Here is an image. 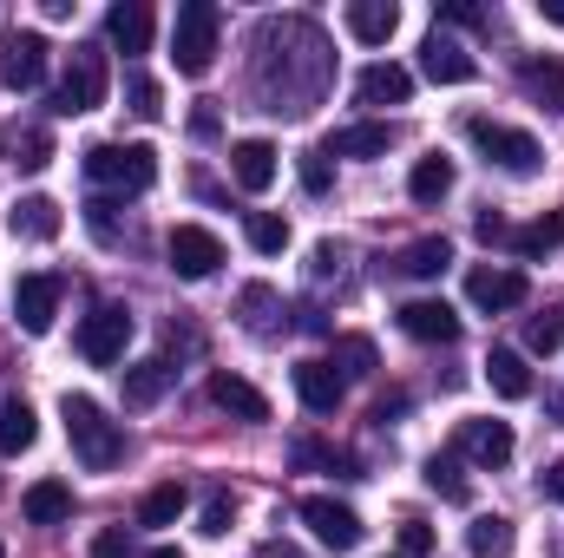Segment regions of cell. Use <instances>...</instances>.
I'll use <instances>...</instances> for the list:
<instances>
[{
    "instance_id": "1",
    "label": "cell",
    "mask_w": 564,
    "mask_h": 558,
    "mask_svg": "<svg viewBox=\"0 0 564 558\" xmlns=\"http://www.w3.org/2000/svg\"><path fill=\"white\" fill-rule=\"evenodd\" d=\"M59 420H66V440H73L79 466L106 473V466H119V460H126V427H119V420H106V408H99L93 395H59Z\"/></svg>"
},
{
    "instance_id": "2",
    "label": "cell",
    "mask_w": 564,
    "mask_h": 558,
    "mask_svg": "<svg viewBox=\"0 0 564 558\" xmlns=\"http://www.w3.org/2000/svg\"><path fill=\"white\" fill-rule=\"evenodd\" d=\"M217 40H224V13L217 0H184L177 7V26H171V60L184 79H204L217 66Z\"/></svg>"
},
{
    "instance_id": "3",
    "label": "cell",
    "mask_w": 564,
    "mask_h": 558,
    "mask_svg": "<svg viewBox=\"0 0 564 558\" xmlns=\"http://www.w3.org/2000/svg\"><path fill=\"white\" fill-rule=\"evenodd\" d=\"M86 178L106 184V191H151L158 184V151L151 144H93Z\"/></svg>"
},
{
    "instance_id": "4",
    "label": "cell",
    "mask_w": 564,
    "mask_h": 558,
    "mask_svg": "<svg viewBox=\"0 0 564 558\" xmlns=\"http://www.w3.org/2000/svg\"><path fill=\"white\" fill-rule=\"evenodd\" d=\"M466 139L486 151V164H499V171H512V178H532V171L545 164V151H539L532 132L499 126V119H466Z\"/></svg>"
},
{
    "instance_id": "5",
    "label": "cell",
    "mask_w": 564,
    "mask_h": 558,
    "mask_svg": "<svg viewBox=\"0 0 564 558\" xmlns=\"http://www.w3.org/2000/svg\"><path fill=\"white\" fill-rule=\"evenodd\" d=\"M106 53L99 46H73V60H66V79H59V93H53V112L59 119H79V112H93L99 99H106Z\"/></svg>"
},
{
    "instance_id": "6",
    "label": "cell",
    "mask_w": 564,
    "mask_h": 558,
    "mask_svg": "<svg viewBox=\"0 0 564 558\" xmlns=\"http://www.w3.org/2000/svg\"><path fill=\"white\" fill-rule=\"evenodd\" d=\"M126 342H132V309H126V302H99V309L79 322V355H86L93 368L126 362Z\"/></svg>"
},
{
    "instance_id": "7",
    "label": "cell",
    "mask_w": 564,
    "mask_h": 558,
    "mask_svg": "<svg viewBox=\"0 0 564 558\" xmlns=\"http://www.w3.org/2000/svg\"><path fill=\"white\" fill-rule=\"evenodd\" d=\"M302 519H308V533H315L322 546H335V552H355V546L368 539L361 513L341 506V500H328V493H308V500H302Z\"/></svg>"
},
{
    "instance_id": "8",
    "label": "cell",
    "mask_w": 564,
    "mask_h": 558,
    "mask_svg": "<svg viewBox=\"0 0 564 558\" xmlns=\"http://www.w3.org/2000/svg\"><path fill=\"white\" fill-rule=\"evenodd\" d=\"M164 250H171V270L184 282L217 277V264H224V244H217V230H204V224H177Z\"/></svg>"
},
{
    "instance_id": "9",
    "label": "cell",
    "mask_w": 564,
    "mask_h": 558,
    "mask_svg": "<svg viewBox=\"0 0 564 558\" xmlns=\"http://www.w3.org/2000/svg\"><path fill=\"white\" fill-rule=\"evenodd\" d=\"M525 296H532L525 270H506V264H479V270L466 277V302H473V309H486V315H499V309H519Z\"/></svg>"
},
{
    "instance_id": "10",
    "label": "cell",
    "mask_w": 564,
    "mask_h": 558,
    "mask_svg": "<svg viewBox=\"0 0 564 558\" xmlns=\"http://www.w3.org/2000/svg\"><path fill=\"white\" fill-rule=\"evenodd\" d=\"M46 33H7V46H0V86H13V93H33L40 79H46Z\"/></svg>"
},
{
    "instance_id": "11",
    "label": "cell",
    "mask_w": 564,
    "mask_h": 558,
    "mask_svg": "<svg viewBox=\"0 0 564 558\" xmlns=\"http://www.w3.org/2000/svg\"><path fill=\"white\" fill-rule=\"evenodd\" d=\"M59 289H66V282L53 277V270H33V277L13 282V315H20L26 335H46V329H53V315H59Z\"/></svg>"
},
{
    "instance_id": "12",
    "label": "cell",
    "mask_w": 564,
    "mask_h": 558,
    "mask_svg": "<svg viewBox=\"0 0 564 558\" xmlns=\"http://www.w3.org/2000/svg\"><path fill=\"white\" fill-rule=\"evenodd\" d=\"M512 447H519V440H512L506 420H459V433H453V453L473 460V466H506Z\"/></svg>"
},
{
    "instance_id": "13",
    "label": "cell",
    "mask_w": 564,
    "mask_h": 558,
    "mask_svg": "<svg viewBox=\"0 0 564 558\" xmlns=\"http://www.w3.org/2000/svg\"><path fill=\"white\" fill-rule=\"evenodd\" d=\"M421 73L433 79V86H473V79H479V60H473V53H466L453 33H426Z\"/></svg>"
},
{
    "instance_id": "14",
    "label": "cell",
    "mask_w": 564,
    "mask_h": 558,
    "mask_svg": "<svg viewBox=\"0 0 564 558\" xmlns=\"http://www.w3.org/2000/svg\"><path fill=\"white\" fill-rule=\"evenodd\" d=\"M355 99H361V106H408V99H414V73L394 66V60H375V66H361Z\"/></svg>"
},
{
    "instance_id": "15",
    "label": "cell",
    "mask_w": 564,
    "mask_h": 558,
    "mask_svg": "<svg viewBox=\"0 0 564 558\" xmlns=\"http://www.w3.org/2000/svg\"><path fill=\"white\" fill-rule=\"evenodd\" d=\"M401 335H414V342H459V315H453V302L421 296V302L401 309Z\"/></svg>"
},
{
    "instance_id": "16",
    "label": "cell",
    "mask_w": 564,
    "mask_h": 558,
    "mask_svg": "<svg viewBox=\"0 0 564 558\" xmlns=\"http://www.w3.org/2000/svg\"><path fill=\"white\" fill-rule=\"evenodd\" d=\"M210 401H217L230 420H250V427H257V420H270V395H263V388H250L243 375H210Z\"/></svg>"
},
{
    "instance_id": "17",
    "label": "cell",
    "mask_w": 564,
    "mask_h": 558,
    "mask_svg": "<svg viewBox=\"0 0 564 558\" xmlns=\"http://www.w3.org/2000/svg\"><path fill=\"white\" fill-rule=\"evenodd\" d=\"M230 171H237V184L250 191V197H263L270 184H276V144L270 139H243L230 151Z\"/></svg>"
},
{
    "instance_id": "18",
    "label": "cell",
    "mask_w": 564,
    "mask_h": 558,
    "mask_svg": "<svg viewBox=\"0 0 564 558\" xmlns=\"http://www.w3.org/2000/svg\"><path fill=\"white\" fill-rule=\"evenodd\" d=\"M295 395L308 415H335L341 408V375L328 362H295Z\"/></svg>"
},
{
    "instance_id": "19",
    "label": "cell",
    "mask_w": 564,
    "mask_h": 558,
    "mask_svg": "<svg viewBox=\"0 0 564 558\" xmlns=\"http://www.w3.org/2000/svg\"><path fill=\"white\" fill-rule=\"evenodd\" d=\"M171 375H177V368H171L164 355L132 362V368H126V408H158V401L171 395Z\"/></svg>"
},
{
    "instance_id": "20",
    "label": "cell",
    "mask_w": 564,
    "mask_h": 558,
    "mask_svg": "<svg viewBox=\"0 0 564 558\" xmlns=\"http://www.w3.org/2000/svg\"><path fill=\"white\" fill-rule=\"evenodd\" d=\"M151 26H158V20H151L144 0H119V7L106 13V40H112L119 53H144V46H151Z\"/></svg>"
},
{
    "instance_id": "21",
    "label": "cell",
    "mask_w": 564,
    "mask_h": 558,
    "mask_svg": "<svg viewBox=\"0 0 564 558\" xmlns=\"http://www.w3.org/2000/svg\"><path fill=\"white\" fill-rule=\"evenodd\" d=\"M394 26H401V7H394V0H355V7H348V33H355L361 46H388Z\"/></svg>"
},
{
    "instance_id": "22",
    "label": "cell",
    "mask_w": 564,
    "mask_h": 558,
    "mask_svg": "<svg viewBox=\"0 0 564 558\" xmlns=\"http://www.w3.org/2000/svg\"><path fill=\"white\" fill-rule=\"evenodd\" d=\"M7 224H13V237H26V244H53V237L66 230V217H59L53 197H20Z\"/></svg>"
},
{
    "instance_id": "23",
    "label": "cell",
    "mask_w": 564,
    "mask_h": 558,
    "mask_svg": "<svg viewBox=\"0 0 564 558\" xmlns=\"http://www.w3.org/2000/svg\"><path fill=\"white\" fill-rule=\"evenodd\" d=\"M486 382H492L499 401H525V395H532V368H525L519 348H492V355H486Z\"/></svg>"
},
{
    "instance_id": "24",
    "label": "cell",
    "mask_w": 564,
    "mask_h": 558,
    "mask_svg": "<svg viewBox=\"0 0 564 558\" xmlns=\"http://www.w3.org/2000/svg\"><path fill=\"white\" fill-rule=\"evenodd\" d=\"M519 86L545 106V112H564V60H519Z\"/></svg>"
},
{
    "instance_id": "25",
    "label": "cell",
    "mask_w": 564,
    "mask_h": 558,
    "mask_svg": "<svg viewBox=\"0 0 564 558\" xmlns=\"http://www.w3.org/2000/svg\"><path fill=\"white\" fill-rule=\"evenodd\" d=\"M20 513H26L33 526H59V519H73V486H66V480H40V486H26Z\"/></svg>"
},
{
    "instance_id": "26",
    "label": "cell",
    "mask_w": 564,
    "mask_h": 558,
    "mask_svg": "<svg viewBox=\"0 0 564 558\" xmlns=\"http://www.w3.org/2000/svg\"><path fill=\"white\" fill-rule=\"evenodd\" d=\"M388 144H394V126H341L322 151L328 158H388Z\"/></svg>"
},
{
    "instance_id": "27",
    "label": "cell",
    "mask_w": 564,
    "mask_h": 558,
    "mask_svg": "<svg viewBox=\"0 0 564 558\" xmlns=\"http://www.w3.org/2000/svg\"><path fill=\"white\" fill-rule=\"evenodd\" d=\"M328 368H335V375H341V388H348V382H368V375L381 368V355H375V342H368V335H335Z\"/></svg>"
},
{
    "instance_id": "28",
    "label": "cell",
    "mask_w": 564,
    "mask_h": 558,
    "mask_svg": "<svg viewBox=\"0 0 564 558\" xmlns=\"http://www.w3.org/2000/svg\"><path fill=\"white\" fill-rule=\"evenodd\" d=\"M40 440V420H33V408L20 401V395H7L0 401V453H26Z\"/></svg>"
},
{
    "instance_id": "29",
    "label": "cell",
    "mask_w": 564,
    "mask_h": 558,
    "mask_svg": "<svg viewBox=\"0 0 564 558\" xmlns=\"http://www.w3.org/2000/svg\"><path fill=\"white\" fill-rule=\"evenodd\" d=\"M446 191H453V158L433 151V158H421V164L408 171V197H414V204H440Z\"/></svg>"
},
{
    "instance_id": "30",
    "label": "cell",
    "mask_w": 564,
    "mask_h": 558,
    "mask_svg": "<svg viewBox=\"0 0 564 558\" xmlns=\"http://www.w3.org/2000/svg\"><path fill=\"white\" fill-rule=\"evenodd\" d=\"M446 264H453V244H446V237H421V244H408V250L394 257V270H401V277H421V282L440 277Z\"/></svg>"
},
{
    "instance_id": "31",
    "label": "cell",
    "mask_w": 564,
    "mask_h": 558,
    "mask_svg": "<svg viewBox=\"0 0 564 558\" xmlns=\"http://www.w3.org/2000/svg\"><path fill=\"white\" fill-rule=\"evenodd\" d=\"M512 546H519V533H512V519H499V513L473 519V533H466V552L473 558H506Z\"/></svg>"
},
{
    "instance_id": "32",
    "label": "cell",
    "mask_w": 564,
    "mask_h": 558,
    "mask_svg": "<svg viewBox=\"0 0 564 558\" xmlns=\"http://www.w3.org/2000/svg\"><path fill=\"white\" fill-rule=\"evenodd\" d=\"M426 486H433L440 500H453V506L473 500V486H466V473H459V453H433V460H426Z\"/></svg>"
},
{
    "instance_id": "33",
    "label": "cell",
    "mask_w": 564,
    "mask_h": 558,
    "mask_svg": "<svg viewBox=\"0 0 564 558\" xmlns=\"http://www.w3.org/2000/svg\"><path fill=\"white\" fill-rule=\"evenodd\" d=\"M237 309H243V329H250V335H270L282 302H276V289H270V282H250V289L237 296Z\"/></svg>"
},
{
    "instance_id": "34",
    "label": "cell",
    "mask_w": 564,
    "mask_h": 558,
    "mask_svg": "<svg viewBox=\"0 0 564 558\" xmlns=\"http://www.w3.org/2000/svg\"><path fill=\"white\" fill-rule=\"evenodd\" d=\"M184 500H191V493H184L177 480H164V486H151V493L139 500V526H171V519L184 513Z\"/></svg>"
},
{
    "instance_id": "35",
    "label": "cell",
    "mask_w": 564,
    "mask_h": 558,
    "mask_svg": "<svg viewBox=\"0 0 564 558\" xmlns=\"http://www.w3.org/2000/svg\"><path fill=\"white\" fill-rule=\"evenodd\" d=\"M558 244H564V211L525 224V230H512V250H519V257H545V250H558Z\"/></svg>"
},
{
    "instance_id": "36",
    "label": "cell",
    "mask_w": 564,
    "mask_h": 558,
    "mask_svg": "<svg viewBox=\"0 0 564 558\" xmlns=\"http://www.w3.org/2000/svg\"><path fill=\"white\" fill-rule=\"evenodd\" d=\"M243 237H250V250H257V257H282V250H289V224H282L276 211H250Z\"/></svg>"
},
{
    "instance_id": "37",
    "label": "cell",
    "mask_w": 564,
    "mask_h": 558,
    "mask_svg": "<svg viewBox=\"0 0 564 558\" xmlns=\"http://www.w3.org/2000/svg\"><path fill=\"white\" fill-rule=\"evenodd\" d=\"M558 342H564V309H545V315L525 322V348H532V355H552Z\"/></svg>"
},
{
    "instance_id": "38",
    "label": "cell",
    "mask_w": 564,
    "mask_h": 558,
    "mask_svg": "<svg viewBox=\"0 0 564 558\" xmlns=\"http://www.w3.org/2000/svg\"><path fill=\"white\" fill-rule=\"evenodd\" d=\"M230 519H237V500L217 486V493L204 500V513H197V533H204V539H224V533H230Z\"/></svg>"
},
{
    "instance_id": "39",
    "label": "cell",
    "mask_w": 564,
    "mask_h": 558,
    "mask_svg": "<svg viewBox=\"0 0 564 558\" xmlns=\"http://www.w3.org/2000/svg\"><path fill=\"white\" fill-rule=\"evenodd\" d=\"M126 99H132V112H139V119H158V112H164V93H158V79H151V73H132V79H126Z\"/></svg>"
},
{
    "instance_id": "40",
    "label": "cell",
    "mask_w": 564,
    "mask_h": 558,
    "mask_svg": "<svg viewBox=\"0 0 564 558\" xmlns=\"http://www.w3.org/2000/svg\"><path fill=\"white\" fill-rule=\"evenodd\" d=\"M295 178H302V191H308V197H322V191L335 184V171H328V151H302Z\"/></svg>"
},
{
    "instance_id": "41",
    "label": "cell",
    "mask_w": 564,
    "mask_h": 558,
    "mask_svg": "<svg viewBox=\"0 0 564 558\" xmlns=\"http://www.w3.org/2000/svg\"><path fill=\"white\" fill-rule=\"evenodd\" d=\"M46 158H53V139H46V132H20V139H13V164H20V171H46Z\"/></svg>"
},
{
    "instance_id": "42",
    "label": "cell",
    "mask_w": 564,
    "mask_h": 558,
    "mask_svg": "<svg viewBox=\"0 0 564 558\" xmlns=\"http://www.w3.org/2000/svg\"><path fill=\"white\" fill-rule=\"evenodd\" d=\"M295 466H335V473H348V453H335V447H322V440H295Z\"/></svg>"
},
{
    "instance_id": "43",
    "label": "cell",
    "mask_w": 564,
    "mask_h": 558,
    "mask_svg": "<svg viewBox=\"0 0 564 558\" xmlns=\"http://www.w3.org/2000/svg\"><path fill=\"white\" fill-rule=\"evenodd\" d=\"M112 211H119L112 197H93V204H86V224H93V237H99V244H119V224H112Z\"/></svg>"
},
{
    "instance_id": "44",
    "label": "cell",
    "mask_w": 564,
    "mask_h": 558,
    "mask_svg": "<svg viewBox=\"0 0 564 558\" xmlns=\"http://www.w3.org/2000/svg\"><path fill=\"white\" fill-rule=\"evenodd\" d=\"M401 552H408V558L433 552V526H426V519H408V526H401Z\"/></svg>"
},
{
    "instance_id": "45",
    "label": "cell",
    "mask_w": 564,
    "mask_h": 558,
    "mask_svg": "<svg viewBox=\"0 0 564 558\" xmlns=\"http://www.w3.org/2000/svg\"><path fill=\"white\" fill-rule=\"evenodd\" d=\"M93 558H132V533H119V526L99 533V539H93Z\"/></svg>"
},
{
    "instance_id": "46",
    "label": "cell",
    "mask_w": 564,
    "mask_h": 558,
    "mask_svg": "<svg viewBox=\"0 0 564 558\" xmlns=\"http://www.w3.org/2000/svg\"><path fill=\"white\" fill-rule=\"evenodd\" d=\"M217 132H224V119H217V106L204 99V106L191 112V139H217Z\"/></svg>"
},
{
    "instance_id": "47",
    "label": "cell",
    "mask_w": 564,
    "mask_h": 558,
    "mask_svg": "<svg viewBox=\"0 0 564 558\" xmlns=\"http://www.w3.org/2000/svg\"><path fill=\"white\" fill-rule=\"evenodd\" d=\"M473 230H479V244H512V224H506L499 211H486V217H479Z\"/></svg>"
},
{
    "instance_id": "48",
    "label": "cell",
    "mask_w": 564,
    "mask_h": 558,
    "mask_svg": "<svg viewBox=\"0 0 564 558\" xmlns=\"http://www.w3.org/2000/svg\"><path fill=\"white\" fill-rule=\"evenodd\" d=\"M539 486H545V500H558L564 506V460H552V466L539 473Z\"/></svg>"
},
{
    "instance_id": "49",
    "label": "cell",
    "mask_w": 564,
    "mask_h": 558,
    "mask_svg": "<svg viewBox=\"0 0 564 558\" xmlns=\"http://www.w3.org/2000/svg\"><path fill=\"white\" fill-rule=\"evenodd\" d=\"M295 329H308V335H328V322H322V309H315V302H302V309H295Z\"/></svg>"
},
{
    "instance_id": "50",
    "label": "cell",
    "mask_w": 564,
    "mask_h": 558,
    "mask_svg": "<svg viewBox=\"0 0 564 558\" xmlns=\"http://www.w3.org/2000/svg\"><path fill=\"white\" fill-rule=\"evenodd\" d=\"M388 415H408V395H401V388H394V395H381V401H375V420H388Z\"/></svg>"
},
{
    "instance_id": "51",
    "label": "cell",
    "mask_w": 564,
    "mask_h": 558,
    "mask_svg": "<svg viewBox=\"0 0 564 558\" xmlns=\"http://www.w3.org/2000/svg\"><path fill=\"white\" fill-rule=\"evenodd\" d=\"M539 13H545L552 26H564V0H539Z\"/></svg>"
},
{
    "instance_id": "52",
    "label": "cell",
    "mask_w": 564,
    "mask_h": 558,
    "mask_svg": "<svg viewBox=\"0 0 564 558\" xmlns=\"http://www.w3.org/2000/svg\"><path fill=\"white\" fill-rule=\"evenodd\" d=\"M263 558H302L295 546H263Z\"/></svg>"
},
{
    "instance_id": "53",
    "label": "cell",
    "mask_w": 564,
    "mask_h": 558,
    "mask_svg": "<svg viewBox=\"0 0 564 558\" xmlns=\"http://www.w3.org/2000/svg\"><path fill=\"white\" fill-rule=\"evenodd\" d=\"M144 558H184V552L177 546H158V552H144Z\"/></svg>"
},
{
    "instance_id": "54",
    "label": "cell",
    "mask_w": 564,
    "mask_h": 558,
    "mask_svg": "<svg viewBox=\"0 0 564 558\" xmlns=\"http://www.w3.org/2000/svg\"><path fill=\"white\" fill-rule=\"evenodd\" d=\"M552 408H558V420H564V395H558V401H552Z\"/></svg>"
},
{
    "instance_id": "55",
    "label": "cell",
    "mask_w": 564,
    "mask_h": 558,
    "mask_svg": "<svg viewBox=\"0 0 564 558\" xmlns=\"http://www.w3.org/2000/svg\"><path fill=\"white\" fill-rule=\"evenodd\" d=\"M0 558H7V539H0Z\"/></svg>"
}]
</instances>
